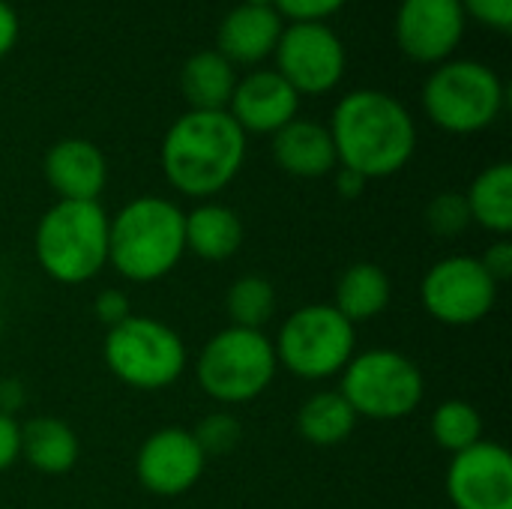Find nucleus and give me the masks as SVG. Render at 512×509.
I'll list each match as a JSON object with an SVG mask.
<instances>
[{"label": "nucleus", "instance_id": "nucleus-1", "mask_svg": "<svg viewBox=\"0 0 512 509\" xmlns=\"http://www.w3.org/2000/svg\"><path fill=\"white\" fill-rule=\"evenodd\" d=\"M327 129L339 165L369 183L399 174L417 153V123L411 111L384 90L363 87L345 93Z\"/></svg>", "mask_w": 512, "mask_h": 509}, {"label": "nucleus", "instance_id": "nucleus-2", "mask_svg": "<svg viewBox=\"0 0 512 509\" xmlns=\"http://www.w3.org/2000/svg\"><path fill=\"white\" fill-rule=\"evenodd\" d=\"M249 135L228 111H186L180 114L159 150L168 186L186 198L207 201L228 189L246 162Z\"/></svg>", "mask_w": 512, "mask_h": 509}, {"label": "nucleus", "instance_id": "nucleus-3", "mask_svg": "<svg viewBox=\"0 0 512 509\" xmlns=\"http://www.w3.org/2000/svg\"><path fill=\"white\" fill-rule=\"evenodd\" d=\"M186 213L162 195H138L108 216V267L135 285L177 270L186 255Z\"/></svg>", "mask_w": 512, "mask_h": 509}, {"label": "nucleus", "instance_id": "nucleus-4", "mask_svg": "<svg viewBox=\"0 0 512 509\" xmlns=\"http://www.w3.org/2000/svg\"><path fill=\"white\" fill-rule=\"evenodd\" d=\"M33 255L57 285L93 282L108 267V213L99 201H54L33 231Z\"/></svg>", "mask_w": 512, "mask_h": 509}, {"label": "nucleus", "instance_id": "nucleus-5", "mask_svg": "<svg viewBox=\"0 0 512 509\" xmlns=\"http://www.w3.org/2000/svg\"><path fill=\"white\" fill-rule=\"evenodd\" d=\"M279 372L273 339L264 330L225 327L207 339L195 360V378L201 390L225 405H249L273 387Z\"/></svg>", "mask_w": 512, "mask_h": 509}, {"label": "nucleus", "instance_id": "nucleus-6", "mask_svg": "<svg viewBox=\"0 0 512 509\" xmlns=\"http://www.w3.org/2000/svg\"><path fill=\"white\" fill-rule=\"evenodd\" d=\"M102 360L120 384L138 393H159L183 378L189 351L171 324L150 315H129L105 333Z\"/></svg>", "mask_w": 512, "mask_h": 509}, {"label": "nucleus", "instance_id": "nucleus-7", "mask_svg": "<svg viewBox=\"0 0 512 509\" xmlns=\"http://www.w3.org/2000/svg\"><path fill=\"white\" fill-rule=\"evenodd\" d=\"M504 81L480 60H444L423 84L426 117L450 135H477L504 111Z\"/></svg>", "mask_w": 512, "mask_h": 509}, {"label": "nucleus", "instance_id": "nucleus-8", "mask_svg": "<svg viewBox=\"0 0 512 509\" xmlns=\"http://www.w3.org/2000/svg\"><path fill=\"white\" fill-rule=\"evenodd\" d=\"M339 378V393L354 408L357 420H405L426 399V378L420 366L393 348H369L354 354Z\"/></svg>", "mask_w": 512, "mask_h": 509}, {"label": "nucleus", "instance_id": "nucleus-9", "mask_svg": "<svg viewBox=\"0 0 512 509\" xmlns=\"http://www.w3.org/2000/svg\"><path fill=\"white\" fill-rule=\"evenodd\" d=\"M279 369L300 381H327L357 354V327L333 303H309L291 312L273 339Z\"/></svg>", "mask_w": 512, "mask_h": 509}, {"label": "nucleus", "instance_id": "nucleus-10", "mask_svg": "<svg viewBox=\"0 0 512 509\" xmlns=\"http://www.w3.org/2000/svg\"><path fill=\"white\" fill-rule=\"evenodd\" d=\"M498 282L474 255H447L435 261L423 282L420 300L429 318L447 327H471L492 315L498 303Z\"/></svg>", "mask_w": 512, "mask_h": 509}, {"label": "nucleus", "instance_id": "nucleus-11", "mask_svg": "<svg viewBox=\"0 0 512 509\" xmlns=\"http://www.w3.org/2000/svg\"><path fill=\"white\" fill-rule=\"evenodd\" d=\"M273 57L276 72L297 90V96H324L336 90L348 66L345 45L327 21L285 24Z\"/></svg>", "mask_w": 512, "mask_h": 509}, {"label": "nucleus", "instance_id": "nucleus-12", "mask_svg": "<svg viewBox=\"0 0 512 509\" xmlns=\"http://www.w3.org/2000/svg\"><path fill=\"white\" fill-rule=\"evenodd\" d=\"M207 468V456L192 438V429L165 426L144 438L135 456V477L141 489L156 498H180L192 492Z\"/></svg>", "mask_w": 512, "mask_h": 509}, {"label": "nucleus", "instance_id": "nucleus-13", "mask_svg": "<svg viewBox=\"0 0 512 509\" xmlns=\"http://www.w3.org/2000/svg\"><path fill=\"white\" fill-rule=\"evenodd\" d=\"M465 24L462 0H402L393 33L408 60L438 66L459 48Z\"/></svg>", "mask_w": 512, "mask_h": 509}, {"label": "nucleus", "instance_id": "nucleus-14", "mask_svg": "<svg viewBox=\"0 0 512 509\" xmlns=\"http://www.w3.org/2000/svg\"><path fill=\"white\" fill-rule=\"evenodd\" d=\"M447 498L453 509H512V456L498 441H480L450 459Z\"/></svg>", "mask_w": 512, "mask_h": 509}, {"label": "nucleus", "instance_id": "nucleus-15", "mask_svg": "<svg viewBox=\"0 0 512 509\" xmlns=\"http://www.w3.org/2000/svg\"><path fill=\"white\" fill-rule=\"evenodd\" d=\"M300 111L297 90L276 69H252L237 78L228 114L246 135H273Z\"/></svg>", "mask_w": 512, "mask_h": 509}, {"label": "nucleus", "instance_id": "nucleus-16", "mask_svg": "<svg viewBox=\"0 0 512 509\" xmlns=\"http://www.w3.org/2000/svg\"><path fill=\"white\" fill-rule=\"evenodd\" d=\"M42 174L57 201H99L108 183V159L87 138H63L48 147Z\"/></svg>", "mask_w": 512, "mask_h": 509}, {"label": "nucleus", "instance_id": "nucleus-17", "mask_svg": "<svg viewBox=\"0 0 512 509\" xmlns=\"http://www.w3.org/2000/svg\"><path fill=\"white\" fill-rule=\"evenodd\" d=\"M282 27H285V21L273 6L240 3L222 18V24L216 30V51L231 66H237V63L255 66V63L273 57Z\"/></svg>", "mask_w": 512, "mask_h": 509}, {"label": "nucleus", "instance_id": "nucleus-18", "mask_svg": "<svg viewBox=\"0 0 512 509\" xmlns=\"http://www.w3.org/2000/svg\"><path fill=\"white\" fill-rule=\"evenodd\" d=\"M273 159L288 177L297 180H318L339 168L330 129L303 117H294L279 132H273Z\"/></svg>", "mask_w": 512, "mask_h": 509}, {"label": "nucleus", "instance_id": "nucleus-19", "mask_svg": "<svg viewBox=\"0 0 512 509\" xmlns=\"http://www.w3.org/2000/svg\"><path fill=\"white\" fill-rule=\"evenodd\" d=\"M183 234H186L189 255H195L207 264H219L240 252L246 228H243L240 213L231 210L228 204L201 201L195 210L186 213Z\"/></svg>", "mask_w": 512, "mask_h": 509}, {"label": "nucleus", "instance_id": "nucleus-20", "mask_svg": "<svg viewBox=\"0 0 512 509\" xmlns=\"http://www.w3.org/2000/svg\"><path fill=\"white\" fill-rule=\"evenodd\" d=\"M81 444L69 423L57 417H33L21 423V459L45 474V477H63L78 465Z\"/></svg>", "mask_w": 512, "mask_h": 509}, {"label": "nucleus", "instance_id": "nucleus-21", "mask_svg": "<svg viewBox=\"0 0 512 509\" xmlns=\"http://www.w3.org/2000/svg\"><path fill=\"white\" fill-rule=\"evenodd\" d=\"M390 300H393V282L387 270L372 261H357L339 276L333 306L357 327L384 315Z\"/></svg>", "mask_w": 512, "mask_h": 509}, {"label": "nucleus", "instance_id": "nucleus-22", "mask_svg": "<svg viewBox=\"0 0 512 509\" xmlns=\"http://www.w3.org/2000/svg\"><path fill=\"white\" fill-rule=\"evenodd\" d=\"M234 87L237 72L216 48L195 51L180 69V90L192 111H228Z\"/></svg>", "mask_w": 512, "mask_h": 509}, {"label": "nucleus", "instance_id": "nucleus-23", "mask_svg": "<svg viewBox=\"0 0 512 509\" xmlns=\"http://www.w3.org/2000/svg\"><path fill=\"white\" fill-rule=\"evenodd\" d=\"M471 225L495 237H510L512 231V165L495 162L483 168L465 192Z\"/></svg>", "mask_w": 512, "mask_h": 509}, {"label": "nucleus", "instance_id": "nucleus-24", "mask_svg": "<svg viewBox=\"0 0 512 509\" xmlns=\"http://www.w3.org/2000/svg\"><path fill=\"white\" fill-rule=\"evenodd\" d=\"M354 429L357 414L339 390H318L297 411V435L312 447H339Z\"/></svg>", "mask_w": 512, "mask_h": 509}, {"label": "nucleus", "instance_id": "nucleus-25", "mask_svg": "<svg viewBox=\"0 0 512 509\" xmlns=\"http://www.w3.org/2000/svg\"><path fill=\"white\" fill-rule=\"evenodd\" d=\"M225 312L231 318V327L264 330L276 312L273 282L258 273H246V276L234 279L231 288L225 291Z\"/></svg>", "mask_w": 512, "mask_h": 509}, {"label": "nucleus", "instance_id": "nucleus-26", "mask_svg": "<svg viewBox=\"0 0 512 509\" xmlns=\"http://www.w3.org/2000/svg\"><path fill=\"white\" fill-rule=\"evenodd\" d=\"M429 432H432V441L441 450L456 456V453H462V450H468V447L483 441V417H480V411L471 402L447 399V402H441L432 411Z\"/></svg>", "mask_w": 512, "mask_h": 509}, {"label": "nucleus", "instance_id": "nucleus-27", "mask_svg": "<svg viewBox=\"0 0 512 509\" xmlns=\"http://www.w3.org/2000/svg\"><path fill=\"white\" fill-rule=\"evenodd\" d=\"M192 438L207 459H216V456H228L237 450V444L243 441V426L231 411H213L198 420V426L192 429Z\"/></svg>", "mask_w": 512, "mask_h": 509}, {"label": "nucleus", "instance_id": "nucleus-28", "mask_svg": "<svg viewBox=\"0 0 512 509\" xmlns=\"http://www.w3.org/2000/svg\"><path fill=\"white\" fill-rule=\"evenodd\" d=\"M426 225L435 237H459L471 228V210L462 192H438L426 207Z\"/></svg>", "mask_w": 512, "mask_h": 509}, {"label": "nucleus", "instance_id": "nucleus-29", "mask_svg": "<svg viewBox=\"0 0 512 509\" xmlns=\"http://www.w3.org/2000/svg\"><path fill=\"white\" fill-rule=\"evenodd\" d=\"M348 0H270V6L282 15V21H327Z\"/></svg>", "mask_w": 512, "mask_h": 509}, {"label": "nucleus", "instance_id": "nucleus-30", "mask_svg": "<svg viewBox=\"0 0 512 509\" xmlns=\"http://www.w3.org/2000/svg\"><path fill=\"white\" fill-rule=\"evenodd\" d=\"M465 15L480 21L489 30L510 33L512 30V0H462Z\"/></svg>", "mask_w": 512, "mask_h": 509}, {"label": "nucleus", "instance_id": "nucleus-31", "mask_svg": "<svg viewBox=\"0 0 512 509\" xmlns=\"http://www.w3.org/2000/svg\"><path fill=\"white\" fill-rule=\"evenodd\" d=\"M93 315H96L99 324H105L111 330V327L123 324L132 315V303H129V297L120 288H105L93 300Z\"/></svg>", "mask_w": 512, "mask_h": 509}, {"label": "nucleus", "instance_id": "nucleus-32", "mask_svg": "<svg viewBox=\"0 0 512 509\" xmlns=\"http://www.w3.org/2000/svg\"><path fill=\"white\" fill-rule=\"evenodd\" d=\"M480 264L486 267V273L504 285L507 279H512V243L510 237H498L483 255H480Z\"/></svg>", "mask_w": 512, "mask_h": 509}, {"label": "nucleus", "instance_id": "nucleus-33", "mask_svg": "<svg viewBox=\"0 0 512 509\" xmlns=\"http://www.w3.org/2000/svg\"><path fill=\"white\" fill-rule=\"evenodd\" d=\"M21 459V423L0 414V474H6Z\"/></svg>", "mask_w": 512, "mask_h": 509}, {"label": "nucleus", "instance_id": "nucleus-34", "mask_svg": "<svg viewBox=\"0 0 512 509\" xmlns=\"http://www.w3.org/2000/svg\"><path fill=\"white\" fill-rule=\"evenodd\" d=\"M18 33H21V21H18V12L6 3V0H0V60L15 48V42H18Z\"/></svg>", "mask_w": 512, "mask_h": 509}, {"label": "nucleus", "instance_id": "nucleus-35", "mask_svg": "<svg viewBox=\"0 0 512 509\" xmlns=\"http://www.w3.org/2000/svg\"><path fill=\"white\" fill-rule=\"evenodd\" d=\"M27 402V390L18 378H0V414L15 417V411H21Z\"/></svg>", "mask_w": 512, "mask_h": 509}, {"label": "nucleus", "instance_id": "nucleus-36", "mask_svg": "<svg viewBox=\"0 0 512 509\" xmlns=\"http://www.w3.org/2000/svg\"><path fill=\"white\" fill-rule=\"evenodd\" d=\"M336 177H333V183H336V192L342 195V198H348V201H354V198H360L363 192H366V186H369V180L366 177H360L357 171H351V168H336L333 171Z\"/></svg>", "mask_w": 512, "mask_h": 509}, {"label": "nucleus", "instance_id": "nucleus-37", "mask_svg": "<svg viewBox=\"0 0 512 509\" xmlns=\"http://www.w3.org/2000/svg\"><path fill=\"white\" fill-rule=\"evenodd\" d=\"M243 3H249V6H270V0H243Z\"/></svg>", "mask_w": 512, "mask_h": 509}]
</instances>
